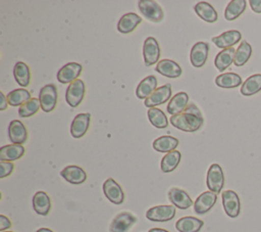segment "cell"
Listing matches in <instances>:
<instances>
[{"label": "cell", "mask_w": 261, "mask_h": 232, "mask_svg": "<svg viewBox=\"0 0 261 232\" xmlns=\"http://www.w3.org/2000/svg\"><path fill=\"white\" fill-rule=\"evenodd\" d=\"M170 123L178 130L185 132H195L202 127L204 118L200 109L194 103H191L182 112L176 115H171Z\"/></svg>", "instance_id": "cell-1"}, {"label": "cell", "mask_w": 261, "mask_h": 232, "mask_svg": "<svg viewBox=\"0 0 261 232\" xmlns=\"http://www.w3.org/2000/svg\"><path fill=\"white\" fill-rule=\"evenodd\" d=\"M138 7L141 13L153 22H159L164 17V12L161 6L153 0H141L138 2Z\"/></svg>", "instance_id": "cell-2"}, {"label": "cell", "mask_w": 261, "mask_h": 232, "mask_svg": "<svg viewBox=\"0 0 261 232\" xmlns=\"http://www.w3.org/2000/svg\"><path fill=\"white\" fill-rule=\"evenodd\" d=\"M41 108L45 112L52 111L57 103V89L54 84H48L42 87L39 93Z\"/></svg>", "instance_id": "cell-3"}, {"label": "cell", "mask_w": 261, "mask_h": 232, "mask_svg": "<svg viewBox=\"0 0 261 232\" xmlns=\"http://www.w3.org/2000/svg\"><path fill=\"white\" fill-rule=\"evenodd\" d=\"M206 184L209 191L214 193H219L224 185V176L222 169L219 165L213 164L210 166L207 172V179Z\"/></svg>", "instance_id": "cell-4"}, {"label": "cell", "mask_w": 261, "mask_h": 232, "mask_svg": "<svg viewBox=\"0 0 261 232\" xmlns=\"http://www.w3.org/2000/svg\"><path fill=\"white\" fill-rule=\"evenodd\" d=\"M85 91H86L85 84L82 80L77 79L72 83H70L65 93V99L68 105L71 107L79 106L84 99Z\"/></svg>", "instance_id": "cell-5"}, {"label": "cell", "mask_w": 261, "mask_h": 232, "mask_svg": "<svg viewBox=\"0 0 261 232\" xmlns=\"http://www.w3.org/2000/svg\"><path fill=\"white\" fill-rule=\"evenodd\" d=\"M225 214L230 218H237L241 212V202L238 194L232 190H225L221 194Z\"/></svg>", "instance_id": "cell-6"}, {"label": "cell", "mask_w": 261, "mask_h": 232, "mask_svg": "<svg viewBox=\"0 0 261 232\" xmlns=\"http://www.w3.org/2000/svg\"><path fill=\"white\" fill-rule=\"evenodd\" d=\"M175 216V207L173 205H156L149 208L146 218L153 222H167Z\"/></svg>", "instance_id": "cell-7"}, {"label": "cell", "mask_w": 261, "mask_h": 232, "mask_svg": "<svg viewBox=\"0 0 261 232\" xmlns=\"http://www.w3.org/2000/svg\"><path fill=\"white\" fill-rule=\"evenodd\" d=\"M143 55L146 66H151L158 62L160 56V48L158 42L153 37H148L143 46Z\"/></svg>", "instance_id": "cell-8"}, {"label": "cell", "mask_w": 261, "mask_h": 232, "mask_svg": "<svg viewBox=\"0 0 261 232\" xmlns=\"http://www.w3.org/2000/svg\"><path fill=\"white\" fill-rule=\"evenodd\" d=\"M83 71V66L77 62H68L57 73V80L62 84H70L77 80Z\"/></svg>", "instance_id": "cell-9"}, {"label": "cell", "mask_w": 261, "mask_h": 232, "mask_svg": "<svg viewBox=\"0 0 261 232\" xmlns=\"http://www.w3.org/2000/svg\"><path fill=\"white\" fill-rule=\"evenodd\" d=\"M103 192L106 198L114 204H120L124 200V194L120 185L112 178H108L103 183Z\"/></svg>", "instance_id": "cell-10"}, {"label": "cell", "mask_w": 261, "mask_h": 232, "mask_svg": "<svg viewBox=\"0 0 261 232\" xmlns=\"http://www.w3.org/2000/svg\"><path fill=\"white\" fill-rule=\"evenodd\" d=\"M136 222H137V218L133 214L128 212L119 213L112 220L109 227V231L110 232H127Z\"/></svg>", "instance_id": "cell-11"}, {"label": "cell", "mask_w": 261, "mask_h": 232, "mask_svg": "<svg viewBox=\"0 0 261 232\" xmlns=\"http://www.w3.org/2000/svg\"><path fill=\"white\" fill-rule=\"evenodd\" d=\"M171 97V86L170 84H165L161 87H158L149 97L145 99L144 104L147 107H155L156 105L165 103Z\"/></svg>", "instance_id": "cell-12"}, {"label": "cell", "mask_w": 261, "mask_h": 232, "mask_svg": "<svg viewBox=\"0 0 261 232\" xmlns=\"http://www.w3.org/2000/svg\"><path fill=\"white\" fill-rule=\"evenodd\" d=\"M217 199V194L212 191H205L200 194L195 203H194V211L198 215H204L209 212L212 206L215 204Z\"/></svg>", "instance_id": "cell-13"}, {"label": "cell", "mask_w": 261, "mask_h": 232, "mask_svg": "<svg viewBox=\"0 0 261 232\" xmlns=\"http://www.w3.org/2000/svg\"><path fill=\"white\" fill-rule=\"evenodd\" d=\"M8 137L13 144H23L28 139L25 126L18 120H12L8 126Z\"/></svg>", "instance_id": "cell-14"}, {"label": "cell", "mask_w": 261, "mask_h": 232, "mask_svg": "<svg viewBox=\"0 0 261 232\" xmlns=\"http://www.w3.org/2000/svg\"><path fill=\"white\" fill-rule=\"evenodd\" d=\"M209 45L206 42H197L191 49L190 60L195 67H201L205 64L208 57Z\"/></svg>", "instance_id": "cell-15"}, {"label": "cell", "mask_w": 261, "mask_h": 232, "mask_svg": "<svg viewBox=\"0 0 261 232\" xmlns=\"http://www.w3.org/2000/svg\"><path fill=\"white\" fill-rule=\"evenodd\" d=\"M91 114L86 113H79L72 121L70 126V134L73 138H81L83 137L90 126Z\"/></svg>", "instance_id": "cell-16"}, {"label": "cell", "mask_w": 261, "mask_h": 232, "mask_svg": "<svg viewBox=\"0 0 261 232\" xmlns=\"http://www.w3.org/2000/svg\"><path fill=\"white\" fill-rule=\"evenodd\" d=\"M242 38V34L237 30L226 31L217 37L212 38V42L218 47L222 49H227L237 44Z\"/></svg>", "instance_id": "cell-17"}, {"label": "cell", "mask_w": 261, "mask_h": 232, "mask_svg": "<svg viewBox=\"0 0 261 232\" xmlns=\"http://www.w3.org/2000/svg\"><path fill=\"white\" fill-rule=\"evenodd\" d=\"M168 198L174 206L180 210H187L193 204V201L189 194L185 190L179 188H171L168 191Z\"/></svg>", "instance_id": "cell-18"}, {"label": "cell", "mask_w": 261, "mask_h": 232, "mask_svg": "<svg viewBox=\"0 0 261 232\" xmlns=\"http://www.w3.org/2000/svg\"><path fill=\"white\" fill-rule=\"evenodd\" d=\"M156 72L164 77L175 79L181 75L182 71L181 67L175 61L171 59H162L158 61L156 65Z\"/></svg>", "instance_id": "cell-19"}, {"label": "cell", "mask_w": 261, "mask_h": 232, "mask_svg": "<svg viewBox=\"0 0 261 232\" xmlns=\"http://www.w3.org/2000/svg\"><path fill=\"white\" fill-rule=\"evenodd\" d=\"M61 177L65 179L67 182L71 184H82L87 179L86 172L77 166H67L65 167L61 173Z\"/></svg>", "instance_id": "cell-20"}, {"label": "cell", "mask_w": 261, "mask_h": 232, "mask_svg": "<svg viewBox=\"0 0 261 232\" xmlns=\"http://www.w3.org/2000/svg\"><path fill=\"white\" fill-rule=\"evenodd\" d=\"M188 102H189V95L186 92L176 93L170 98L169 103L167 104L168 113H170L171 115H176L182 112L187 108Z\"/></svg>", "instance_id": "cell-21"}, {"label": "cell", "mask_w": 261, "mask_h": 232, "mask_svg": "<svg viewBox=\"0 0 261 232\" xmlns=\"http://www.w3.org/2000/svg\"><path fill=\"white\" fill-rule=\"evenodd\" d=\"M142 17L134 12L123 14L117 22V30L122 34H128L133 32L139 24H141Z\"/></svg>", "instance_id": "cell-22"}, {"label": "cell", "mask_w": 261, "mask_h": 232, "mask_svg": "<svg viewBox=\"0 0 261 232\" xmlns=\"http://www.w3.org/2000/svg\"><path fill=\"white\" fill-rule=\"evenodd\" d=\"M25 150L20 144H8L0 148V160L1 161H13L19 159Z\"/></svg>", "instance_id": "cell-23"}, {"label": "cell", "mask_w": 261, "mask_h": 232, "mask_svg": "<svg viewBox=\"0 0 261 232\" xmlns=\"http://www.w3.org/2000/svg\"><path fill=\"white\" fill-rule=\"evenodd\" d=\"M33 207L41 216H47L51 210V200L44 191H38L33 197Z\"/></svg>", "instance_id": "cell-24"}, {"label": "cell", "mask_w": 261, "mask_h": 232, "mask_svg": "<svg viewBox=\"0 0 261 232\" xmlns=\"http://www.w3.org/2000/svg\"><path fill=\"white\" fill-rule=\"evenodd\" d=\"M157 78L155 76H148L144 78L138 85L136 95L139 99H146L157 88Z\"/></svg>", "instance_id": "cell-25"}, {"label": "cell", "mask_w": 261, "mask_h": 232, "mask_svg": "<svg viewBox=\"0 0 261 232\" xmlns=\"http://www.w3.org/2000/svg\"><path fill=\"white\" fill-rule=\"evenodd\" d=\"M204 222L195 217H182L175 223V228L179 232H199Z\"/></svg>", "instance_id": "cell-26"}, {"label": "cell", "mask_w": 261, "mask_h": 232, "mask_svg": "<svg viewBox=\"0 0 261 232\" xmlns=\"http://www.w3.org/2000/svg\"><path fill=\"white\" fill-rule=\"evenodd\" d=\"M234 54H236V50L233 47L223 49L222 51H220L214 59V64L216 68L220 72L225 71L233 62Z\"/></svg>", "instance_id": "cell-27"}, {"label": "cell", "mask_w": 261, "mask_h": 232, "mask_svg": "<svg viewBox=\"0 0 261 232\" xmlns=\"http://www.w3.org/2000/svg\"><path fill=\"white\" fill-rule=\"evenodd\" d=\"M197 15L199 17H201L204 21L207 22H214L217 20V12L216 10L213 8L212 5H210L207 2L201 1L199 3H197L194 7Z\"/></svg>", "instance_id": "cell-28"}, {"label": "cell", "mask_w": 261, "mask_h": 232, "mask_svg": "<svg viewBox=\"0 0 261 232\" xmlns=\"http://www.w3.org/2000/svg\"><path fill=\"white\" fill-rule=\"evenodd\" d=\"M178 145V140L172 136H161L154 140L153 148L158 152H170L175 150Z\"/></svg>", "instance_id": "cell-29"}, {"label": "cell", "mask_w": 261, "mask_h": 232, "mask_svg": "<svg viewBox=\"0 0 261 232\" xmlns=\"http://www.w3.org/2000/svg\"><path fill=\"white\" fill-rule=\"evenodd\" d=\"M13 76L16 81V83L21 87L29 86L31 82V72L29 66L22 62L18 61L15 63L13 68Z\"/></svg>", "instance_id": "cell-30"}, {"label": "cell", "mask_w": 261, "mask_h": 232, "mask_svg": "<svg viewBox=\"0 0 261 232\" xmlns=\"http://www.w3.org/2000/svg\"><path fill=\"white\" fill-rule=\"evenodd\" d=\"M261 90V74L249 77L241 87V93L245 96H251Z\"/></svg>", "instance_id": "cell-31"}, {"label": "cell", "mask_w": 261, "mask_h": 232, "mask_svg": "<svg viewBox=\"0 0 261 232\" xmlns=\"http://www.w3.org/2000/svg\"><path fill=\"white\" fill-rule=\"evenodd\" d=\"M242 78L234 73H224L216 77L215 84L221 88H236L242 84Z\"/></svg>", "instance_id": "cell-32"}, {"label": "cell", "mask_w": 261, "mask_h": 232, "mask_svg": "<svg viewBox=\"0 0 261 232\" xmlns=\"http://www.w3.org/2000/svg\"><path fill=\"white\" fill-rule=\"evenodd\" d=\"M181 158V154L178 150H173L166 153L161 159V170L163 173H169L176 169Z\"/></svg>", "instance_id": "cell-33"}, {"label": "cell", "mask_w": 261, "mask_h": 232, "mask_svg": "<svg viewBox=\"0 0 261 232\" xmlns=\"http://www.w3.org/2000/svg\"><path fill=\"white\" fill-rule=\"evenodd\" d=\"M247 2L245 0H232L228 3L224 11L226 20H233L238 18L246 9Z\"/></svg>", "instance_id": "cell-34"}, {"label": "cell", "mask_w": 261, "mask_h": 232, "mask_svg": "<svg viewBox=\"0 0 261 232\" xmlns=\"http://www.w3.org/2000/svg\"><path fill=\"white\" fill-rule=\"evenodd\" d=\"M252 54V47L247 41H242L240 46L238 47L236 54H234V60L233 63L236 66H242L244 65Z\"/></svg>", "instance_id": "cell-35"}, {"label": "cell", "mask_w": 261, "mask_h": 232, "mask_svg": "<svg viewBox=\"0 0 261 232\" xmlns=\"http://www.w3.org/2000/svg\"><path fill=\"white\" fill-rule=\"evenodd\" d=\"M7 97V101L8 104L11 106H16V105H21L24 102H27L28 100L31 99V93L22 88L19 89H15L11 92L8 93Z\"/></svg>", "instance_id": "cell-36"}, {"label": "cell", "mask_w": 261, "mask_h": 232, "mask_svg": "<svg viewBox=\"0 0 261 232\" xmlns=\"http://www.w3.org/2000/svg\"><path fill=\"white\" fill-rule=\"evenodd\" d=\"M148 118H149L150 123L155 128L164 129L168 126V121H167V118H166L165 113L159 108H156V107L149 108Z\"/></svg>", "instance_id": "cell-37"}, {"label": "cell", "mask_w": 261, "mask_h": 232, "mask_svg": "<svg viewBox=\"0 0 261 232\" xmlns=\"http://www.w3.org/2000/svg\"><path fill=\"white\" fill-rule=\"evenodd\" d=\"M41 107L40 100L38 98H31L18 107V115L20 118H29L35 114Z\"/></svg>", "instance_id": "cell-38"}, {"label": "cell", "mask_w": 261, "mask_h": 232, "mask_svg": "<svg viewBox=\"0 0 261 232\" xmlns=\"http://www.w3.org/2000/svg\"><path fill=\"white\" fill-rule=\"evenodd\" d=\"M14 165L11 161H0V178L9 176L13 171Z\"/></svg>", "instance_id": "cell-39"}, {"label": "cell", "mask_w": 261, "mask_h": 232, "mask_svg": "<svg viewBox=\"0 0 261 232\" xmlns=\"http://www.w3.org/2000/svg\"><path fill=\"white\" fill-rule=\"evenodd\" d=\"M11 227V222L4 215H0V230L3 232L5 229Z\"/></svg>", "instance_id": "cell-40"}, {"label": "cell", "mask_w": 261, "mask_h": 232, "mask_svg": "<svg viewBox=\"0 0 261 232\" xmlns=\"http://www.w3.org/2000/svg\"><path fill=\"white\" fill-rule=\"evenodd\" d=\"M249 3L254 12L261 13V0H250Z\"/></svg>", "instance_id": "cell-41"}, {"label": "cell", "mask_w": 261, "mask_h": 232, "mask_svg": "<svg viewBox=\"0 0 261 232\" xmlns=\"http://www.w3.org/2000/svg\"><path fill=\"white\" fill-rule=\"evenodd\" d=\"M0 98H1V102H0V109L4 110L7 107L8 101H7V97L3 94V92H0Z\"/></svg>", "instance_id": "cell-42"}, {"label": "cell", "mask_w": 261, "mask_h": 232, "mask_svg": "<svg viewBox=\"0 0 261 232\" xmlns=\"http://www.w3.org/2000/svg\"><path fill=\"white\" fill-rule=\"evenodd\" d=\"M148 232H169V231H167L165 229H161V228H152Z\"/></svg>", "instance_id": "cell-43"}, {"label": "cell", "mask_w": 261, "mask_h": 232, "mask_svg": "<svg viewBox=\"0 0 261 232\" xmlns=\"http://www.w3.org/2000/svg\"><path fill=\"white\" fill-rule=\"evenodd\" d=\"M36 232H53V231L50 230V229H48V228H40V229H38Z\"/></svg>", "instance_id": "cell-44"}, {"label": "cell", "mask_w": 261, "mask_h": 232, "mask_svg": "<svg viewBox=\"0 0 261 232\" xmlns=\"http://www.w3.org/2000/svg\"><path fill=\"white\" fill-rule=\"evenodd\" d=\"M3 232H11V231H3Z\"/></svg>", "instance_id": "cell-45"}]
</instances>
